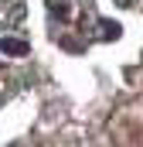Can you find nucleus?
<instances>
[{"instance_id": "obj_1", "label": "nucleus", "mask_w": 143, "mask_h": 147, "mask_svg": "<svg viewBox=\"0 0 143 147\" xmlns=\"http://www.w3.org/2000/svg\"><path fill=\"white\" fill-rule=\"evenodd\" d=\"M0 51H7V55H27V41H10V38H0Z\"/></svg>"}, {"instance_id": "obj_2", "label": "nucleus", "mask_w": 143, "mask_h": 147, "mask_svg": "<svg viewBox=\"0 0 143 147\" xmlns=\"http://www.w3.org/2000/svg\"><path fill=\"white\" fill-rule=\"evenodd\" d=\"M102 31H106V34H116V31H119V28H116V24H112V21H102Z\"/></svg>"}]
</instances>
